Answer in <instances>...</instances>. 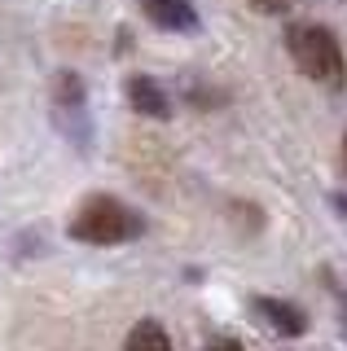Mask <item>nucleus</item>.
<instances>
[{
    "instance_id": "obj_1",
    "label": "nucleus",
    "mask_w": 347,
    "mask_h": 351,
    "mask_svg": "<svg viewBox=\"0 0 347 351\" xmlns=\"http://www.w3.org/2000/svg\"><path fill=\"white\" fill-rule=\"evenodd\" d=\"M290 58H295V66L308 80H317L325 88H343V49L339 40H334L330 27H312V22H303V27H290Z\"/></svg>"
},
{
    "instance_id": "obj_2",
    "label": "nucleus",
    "mask_w": 347,
    "mask_h": 351,
    "mask_svg": "<svg viewBox=\"0 0 347 351\" xmlns=\"http://www.w3.org/2000/svg\"><path fill=\"white\" fill-rule=\"evenodd\" d=\"M136 233H141V215L128 211L115 197H88L71 219V237L88 241V246H115V241H128Z\"/></svg>"
},
{
    "instance_id": "obj_3",
    "label": "nucleus",
    "mask_w": 347,
    "mask_h": 351,
    "mask_svg": "<svg viewBox=\"0 0 347 351\" xmlns=\"http://www.w3.org/2000/svg\"><path fill=\"white\" fill-rule=\"evenodd\" d=\"M255 312L268 321V329H277V334H286V338H299L303 329H308V316H303L295 303H281V299H255Z\"/></svg>"
},
{
    "instance_id": "obj_4",
    "label": "nucleus",
    "mask_w": 347,
    "mask_h": 351,
    "mask_svg": "<svg viewBox=\"0 0 347 351\" xmlns=\"http://www.w3.org/2000/svg\"><path fill=\"white\" fill-rule=\"evenodd\" d=\"M128 101L136 106V114H149V119H167L171 114V101L163 97V88L145 75H132L128 80Z\"/></svg>"
},
{
    "instance_id": "obj_5",
    "label": "nucleus",
    "mask_w": 347,
    "mask_h": 351,
    "mask_svg": "<svg viewBox=\"0 0 347 351\" xmlns=\"http://www.w3.org/2000/svg\"><path fill=\"white\" fill-rule=\"evenodd\" d=\"M145 9H149V18L167 31H193L198 27V14H193L189 0H145Z\"/></svg>"
},
{
    "instance_id": "obj_6",
    "label": "nucleus",
    "mask_w": 347,
    "mask_h": 351,
    "mask_svg": "<svg viewBox=\"0 0 347 351\" xmlns=\"http://www.w3.org/2000/svg\"><path fill=\"white\" fill-rule=\"evenodd\" d=\"M123 351H171L167 329H163L158 321H141L132 334H128V347Z\"/></svg>"
},
{
    "instance_id": "obj_7",
    "label": "nucleus",
    "mask_w": 347,
    "mask_h": 351,
    "mask_svg": "<svg viewBox=\"0 0 347 351\" xmlns=\"http://www.w3.org/2000/svg\"><path fill=\"white\" fill-rule=\"evenodd\" d=\"M255 5H259V9H264V14H277V9H286V5H290V0H255Z\"/></svg>"
},
{
    "instance_id": "obj_8",
    "label": "nucleus",
    "mask_w": 347,
    "mask_h": 351,
    "mask_svg": "<svg viewBox=\"0 0 347 351\" xmlns=\"http://www.w3.org/2000/svg\"><path fill=\"white\" fill-rule=\"evenodd\" d=\"M211 351H242L237 343H211Z\"/></svg>"
}]
</instances>
